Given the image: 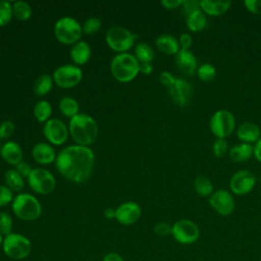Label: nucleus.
<instances>
[{
  "mask_svg": "<svg viewBox=\"0 0 261 261\" xmlns=\"http://www.w3.org/2000/svg\"><path fill=\"white\" fill-rule=\"evenodd\" d=\"M186 23H187V28L189 29V31L194 32V33L201 32L207 27L206 14L201 9L194 11V12L190 13L189 15H187Z\"/></svg>",
  "mask_w": 261,
  "mask_h": 261,
  "instance_id": "25",
  "label": "nucleus"
},
{
  "mask_svg": "<svg viewBox=\"0 0 261 261\" xmlns=\"http://www.w3.org/2000/svg\"><path fill=\"white\" fill-rule=\"evenodd\" d=\"M28 182L31 189L37 194L47 195L55 188V178L53 174L45 168H33L28 176Z\"/></svg>",
  "mask_w": 261,
  "mask_h": 261,
  "instance_id": "10",
  "label": "nucleus"
},
{
  "mask_svg": "<svg viewBox=\"0 0 261 261\" xmlns=\"http://www.w3.org/2000/svg\"><path fill=\"white\" fill-rule=\"evenodd\" d=\"M196 73L203 83H211L216 76V69L210 63H203L198 66Z\"/></svg>",
  "mask_w": 261,
  "mask_h": 261,
  "instance_id": "33",
  "label": "nucleus"
},
{
  "mask_svg": "<svg viewBox=\"0 0 261 261\" xmlns=\"http://www.w3.org/2000/svg\"><path fill=\"white\" fill-rule=\"evenodd\" d=\"M140 62L129 53H120L113 57L110 69L113 76L121 83L133 81L139 73Z\"/></svg>",
  "mask_w": 261,
  "mask_h": 261,
  "instance_id": "3",
  "label": "nucleus"
},
{
  "mask_svg": "<svg viewBox=\"0 0 261 261\" xmlns=\"http://www.w3.org/2000/svg\"><path fill=\"white\" fill-rule=\"evenodd\" d=\"M171 236L181 245H192L199 240L200 229L193 220L182 218L172 224Z\"/></svg>",
  "mask_w": 261,
  "mask_h": 261,
  "instance_id": "9",
  "label": "nucleus"
},
{
  "mask_svg": "<svg viewBox=\"0 0 261 261\" xmlns=\"http://www.w3.org/2000/svg\"><path fill=\"white\" fill-rule=\"evenodd\" d=\"M91 53L90 46L84 41L76 42L70 49V57L76 65H83L88 62L91 57Z\"/></svg>",
  "mask_w": 261,
  "mask_h": 261,
  "instance_id": "24",
  "label": "nucleus"
},
{
  "mask_svg": "<svg viewBox=\"0 0 261 261\" xmlns=\"http://www.w3.org/2000/svg\"><path fill=\"white\" fill-rule=\"evenodd\" d=\"M59 109L63 115L72 118L79 114V103L71 97H63L59 102Z\"/></svg>",
  "mask_w": 261,
  "mask_h": 261,
  "instance_id": "29",
  "label": "nucleus"
},
{
  "mask_svg": "<svg viewBox=\"0 0 261 261\" xmlns=\"http://www.w3.org/2000/svg\"><path fill=\"white\" fill-rule=\"evenodd\" d=\"M115 219L122 225H132L136 223L142 214L140 205L136 202L128 201L120 204L116 209Z\"/></svg>",
  "mask_w": 261,
  "mask_h": 261,
  "instance_id": "16",
  "label": "nucleus"
},
{
  "mask_svg": "<svg viewBox=\"0 0 261 261\" xmlns=\"http://www.w3.org/2000/svg\"><path fill=\"white\" fill-rule=\"evenodd\" d=\"M237 137L241 143L255 145L261 138V130L256 123L252 121H245L238 126Z\"/></svg>",
  "mask_w": 261,
  "mask_h": 261,
  "instance_id": "18",
  "label": "nucleus"
},
{
  "mask_svg": "<svg viewBox=\"0 0 261 261\" xmlns=\"http://www.w3.org/2000/svg\"><path fill=\"white\" fill-rule=\"evenodd\" d=\"M136 38L137 36L129 30L118 25L111 27L106 33L107 45L113 51L120 53H126L134 46Z\"/></svg>",
  "mask_w": 261,
  "mask_h": 261,
  "instance_id": "8",
  "label": "nucleus"
},
{
  "mask_svg": "<svg viewBox=\"0 0 261 261\" xmlns=\"http://www.w3.org/2000/svg\"><path fill=\"white\" fill-rule=\"evenodd\" d=\"M104 216L107 219H114L116 217V210L113 208H106L104 210Z\"/></svg>",
  "mask_w": 261,
  "mask_h": 261,
  "instance_id": "50",
  "label": "nucleus"
},
{
  "mask_svg": "<svg viewBox=\"0 0 261 261\" xmlns=\"http://www.w3.org/2000/svg\"><path fill=\"white\" fill-rule=\"evenodd\" d=\"M82 33L81 23L69 16L58 19L54 25L55 37L62 44H75L81 39Z\"/></svg>",
  "mask_w": 261,
  "mask_h": 261,
  "instance_id": "6",
  "label": "nucleus"
},
{
  "mask_svg": "<svg viewBox=\"0 0 261 261\" xmlns=\"http://www.w3.org/2000/svg\"><path fill=\"white\" fill-rule=\"evenodd\" d=\"M57 170L70 181L81 184L92 174L95 156L87 146L72 145L63 148L56 157Z\"/></svg>",
  "mask_w": 261,
  "mask_h": 261,
  "instance_id": "1",
  "label": "nucleus"
},
{
  "mask_svg": "<svg viewBox=\"0 0 261 261\" xmlns=\"http://www.w3.org/2000/svg\"><path fill=\"white\" fill-rule=\"evenodd\" d=\"M12 5L8 1H0V27L6 25L12 18Z\"/></svg>",
  "mask_w": 261,
  "mask_h": 261,
  "instance_id": "34",
  "label": "nucleus"
},
{
  "mask_svg": "<svg viewBox=\"0 0 261 261\" xmlns=\"http://www.w3.org/2000/svg\"><path fill=\"white\" fill-rule=\"evenodd\" d=\"M256 185V176L249 170L242 169L233 173L229 180L230 191L237 196H244L250 193Z\"/></svg>",
  "mask_w": 261,
  "mask_h": 261,
  "instance_id": "13",
  "label": "nucleus"
},
{
  "mask_svg": "<svg viewBox=\"0 0 261 261\" xmlns=\"http://www.w3.org/2000/svg\"><path fill=\"white\" fill-rule=\"evenodd\" d=\"M13 221L9 213L0 212V233L6 237L12 232Z\"/></svg>",
  "mask_w": 261,
  "mask_h": 261,
  "instance_id": "35",
  "label": "nucleus"
},
{
  "mask_svg": "<svg viewBox=\"0 0 261 261\" xmlns=\"http://www.w3.org/2000/svg\"><path fill=\"white\" fill-rule=\"evenodd\" d=\"M175 80L176 77L173 74H171L169 71H162L159 75L160 83L167 88H170L174 84Z\"/></svg>",
  "mask_w": 261,
  "mask_h": 261,
  "instance_id": "44",
  "label": "nucleus"
},
{
  "mask_svg": "<svg viewBox=\"0 0 261 261\" xmlns=\"http://www.w3.org/2000/svg\"><path fill=\"white\" fill-rule=\"evenodd\" d=\"M181 6H182V9H184V12L186 13V15H189L190 13L201 9L200 1H197V0H182Z\"/></svg>",
  "mask_w": 261,
  "mask_h": 261,
  "instance_id": "42",
  "label": "nucleus"
},
{
  "mask_svg": "<svg viewBox=\"0 0 261 261\" xmlns=\"http://www.w3.org/2000/svg\"><path fill=\"white\" fill-rule=\"evenodd\" d=\"M193 188L195 192L201 197H210V195L214 192L212 181L204 175L197 176L193 181Z\"/></svg>",
  "mask_w": 261,
  "mask_h": 261,
  "instance_id": "26",
  "label": "nucleus"
},
{
  "mask_svg": "<svg viewBox=\"0 0 261 261\" xmlns=\"http://www.w3.org/2000/svg\"><path fill=\"white\" fill-rule=\"evenodd\" d=\"M230 4L229 0H202L200 1V8L207 15L219 16L230 8Z\"/></svg>",
  "mask_w": 261,
  "mask_h": 261,
  "instance_id": "21",
  "label": "nucleus"
},
{
  "mask_svg": "<svg viewBox=\"0 0 261 261\" xmlns=\"http://www.w3.org/2000/svg\"><path fill=\"white\" fill-rule=\"evenodd\" d=\"M175 64L179 71L187 75H194L198 68L196 56L190 50H179L175 55Z\"/></svg>",
  "mask_w": 261,
  "mask_h": 261,
  "instance_id": "17",
  "label": "nucleus"
},
{
  "mask_svg": "<svg viewBox=\"0 0 261 261\" xmlns=\"http://www.w3.org/2000/svg\"><path fill=\"white\" fill-rule=\"evenodd\" d=\"M139 70L144 74H150L153 71V66L151 63H140Z\"/></svg>",
  "mask_w": 261,
  "mask_h": 261,
  "instance_id": "48",
  "label": "nucleus"
},
{
  "mask_svg": "<svg viewBox=\"0 0 261 261\" xmlns=\"http://www.w3.org/2000/svg\"><path fill=\"white\" fill-rule=\"evenodd\" d=\"M33 158L40 164H50L56 160V155L53 147L47 143H38L32 150Z\"/></svg>",
  "mask_w": 261,
  "mask_h": 261,
  "instance_id": "20",
  "label": "nucleus"
},
{
  "mask_svg": "<svg viewBox=\"0 0 261 261\" xmlns=\"http://www.w3.org/2000/svg\"><path fill=\"white\" fill-rule=\"evenodd\" d=\"M228 147L229 146L226 139H216L212 145V152L215 155V157L222 158L228 153Z\"/></svg>",
  "mask_w": 261,
  "mask_h": 261,
  "instance_id": "36",
  "label": "nucleus"
},
{
  "mask_svg": "<svg viewBox=\"0 0 261 261\" xmlns=\"http://www.w3.org/2000/svg\"><path fill=\"white\" fill-rule=\"evenodd\" d=\"M178 43L181 50H190L193 44V38L189 33H184L179 36Z\"/></svg>",
  "mask_w": 261,
  "mask_h": 261,
  "instance_id": "43",
  "label": "nucleus"
},
{
  "mask_svg": "<svg viewBox=\"0 0 261 261\" xmlns=\"http://www.w3.org/2000/svg\"><path fill=\"white\" fill-rule=\"evenodd\" d=\"M13 16L18 20H28L32 15V8L25 1H16L12 5Z\"/></svg>",
  "mask_w": 261,
  "mask_h": 261,
  "instance_id": "32",
  "label": "nucleus"
},
{
  "mask_svg": "<svg viewBox=\"0 0 261 261\" xmlns=\"http://www.w3.org/2000/svg\"><path fill=\"white\" fill-rule=\"evenodd\" d=\"M15 170L22 176V177H27L29 176V174L31 173V171L33 170V168L31 167V165H29L27 162L21 161L19 164H17L15 166Z\"/></svg>",
  "mask_w": 261,
  "mask_h": 261,
  "instance_id": "45",
  "label": "nucleus"
},
{
  "mask_svg": "<svg viewBox=\"0 0 261 261\" xmlns=\"http://www.w3.org/2000/svg\"><path fill=\"white\" fill-rule=\"evenodd\" d=\"M155 53L153 48L144 42H140L135 47V57L140 63H151L154 59Z\"/></svg>",
  "mask_w": 261,
  "mask_h": 261,
  "instance_id": "27",
  "label": "nucleus"
},
{
  "mask_svg": "<svg viewBox=\"0 0 261 261\" xmlns=\"http://www.w3.org/2000/svg\"><path fill=\"white\" fill-rule=\"evenodd\" d=\"M244 5L249 12L261 15V0H246L244 1Z\"/></svg>",
  "mask_w": 261,
  "mask_h": 261,
  "instance_id": "41",
  "label": "nucleus"
},
{
  "mask_svg": "<svg viewBox=\"0 0 261 261\" xmlns=\"http://www.w3.org/2000/svg\"><path fill=\"white\" fill-rule=\"evenodd\" d=\"M12 191L7 186L0 185V207L6 206L13 201Z\"/></svg>",
  "mask_w": 261,
  "mask_h": 261,
  "instance_id": "38",
  "label": "nucleus"
},
{
  "mask_svg": "<svg viewBox=\"0 0 261 261\" xmlns=\"http://www.w3.org/2000/svg\"><path fill=\"white\" fill-rule=\"evenodd\" d=\"M69 133L77 145L89 146L95 142L98 136V126L92 116L79 113L70 118Z\"/></svg>",
  "mask_w": 261,
  "mask_h": 261,
  "instance_id": "2",
  "label": "nucleus"
},
{
  "mask_svg": "<svg viewBox=\"0 0 261 261\" xmlns=\"http://www.w3.org/2000/svg\"><path fill=\"white\" fill-rule=\"evenodd\" d=\"M161 4L166 9H175V8L181 6L182 0H162Z\"/></svg>",
  "mask_w": 261,
  "mask_h": 261,
  "instance_id": "46",
  "label": "nucleus"
},
{
  "mask_svg": "<svg viewBox=\"0 0 261 261\" xmlns=\"http://www.w3.org/2000/svg\"><path fill=\"white\" fill-rule=\"evenodd\" d=\"M14 215L23 221H33L40 217L42 207L39 200L28 193H20L12 201Z\"/></svg>",
  "mask_w": 261,
  "mask_h": 261,
  "instance_id": "4",
  "label": "nucleus"
},
{
  "mask_svg": "<svg viewBox=\"0 0 261 261\" xmlns=\"http://www.w3.org/2000/svg\"><path fill=\"white\" fill-rule=\"evenodd\" d=\"M228 155L232 162L242 163L249 160L254 155V147L250 144L239 143L229 149Z\"/></svg>",
  "mask_w": 261,
  "mask_h": 261,
  "instance_id": "22",
  "label": "nucleus"
},
{
  "mask_svg": "<svg viewBox=\"0 0 261 261\" xmlns=\"http://www.w3.org/2000/svg\"><path fill=\"white\" fill-rule=\"evenodd\" d=\"M209 127L216 139H226L236 129L234 115L226 109H219L212 115Z\"/></svg>",
  "mask_w": 261,
  "mask_h": 261,
  "instance_id": "7",
  "label": "nucleus"
},
{
  "mask_svg": "<svg viewBox=\"0 0 261 261\" xmlns=\"http://www.w3.org/2000/svg\"><path fill=\"white\" fill-rule=\"evenodd\" d=\"M52 113V106L48 101L41 100L34 107V116L40 122L48 121Z\"/></svg>",
  "mask_w": 261,
  "mask_h": 261,
  "instance_id": "31",
  "label": "nucleus"
},
{
  "mask_svg": "<svg viewBox=\"0 0 261 261\" xmlns=\"http://www.w3.org/2000/svg\"><path fill=\"white\" fill-rule=\"evenodd\" d=\"M253 147H254V157L261 163V138Z\"/></svg>",
  "mask_w": 261,
  "mask_h": 261,
  "instance_id": "49",
  "label": "nucleus"
},
{
  "mask_svg": "<svg viewBox=\"0 0 261 261\" xmlns=\"http://www.w3.org/2000/svg\"><path fill=\"white\" fill-rule=\"evenodd\" d=\"M6 186L12 191V192H20L23 189L24 181L23 177L15 170V169H9L5 172L4 175Z\"/></svg>",
  "mask_w": 261,
  "mask_h": 261,
  "instance_id": "28",
  "label": "nucleus"
},
{
  "mask_svg": "<svg viewBox=\"0 0 261 261\" xmlns=\"http://www.w3.org/2000/svg\"><path fill=\"white\" fill-rule=\"evenodd\" d=\"M168 93L176 105L184 107L190 102L192 98L193 87L185 79L176 77L174 84L168 88Z\"/></svg>",
  "mask_w": 261,
  "mask_h": 261,
  "instance_id": "15",
  "label": "nucleus"
},
{
  "mask_svg": "<svg viewBox=\"0 0 261 261\" xmlns=\"http://www.w3.org/2000/svg\"><path fill=\"white\" fill-rule=\"evenodd\" d=\"M155 44L159 51L167 55H176L180 50L178 40L171 35H160L157 37Z\"/></svg>",
  "mask_w": 261,
  "mask_h": 261,
  "instance_id": "23",
  "label": "nucleus"
},
{
  "mask_svg": "<svg viewBox=\"0 0 261 261\" xmlns=\"http://www.w3.org/2000/svg\"><path fill=\"white\" fill-rule=\"evenodd\" d=\"M83 77L82 69L76 65H62L58 67L53 74L55 84L60 88H72L76 86Z\"/></svg>",
  "mask_w": 261,
  "mask_h": 261,
  "instance_id": "12",
  "label": "nucleus"
},
{
  "mask_svg": "<svg viewBox=\"0 0 261 261\" xmlns=\"http://www.w3.org/2000/svg\"><path fill=\"white\" fill-rule=\"evenodd\" d=\"M53 86V80L49 74L40 75L34 84V92L39 96L48 94Z\"/></svg>",
  "mask_w": 261,
  "mask_h": 261,
  "instance_id": "30",
  "label": "nucleus"
},
{
  "mask_svg": "<svg viewBox=\"0 0 261 261\" xmlns=\"http://www.w3.org/2000/svg\"><path fill=\"white\" fill-rule=\"evenodd\" d=\"M208 203L221 216H229L236 209V202L231 193L223 189L214 191L208 198Z\"/></svg>",
  "mask_w": 261,
  "mask_h": 261,
  "instance_id": "11",
  "label": "nucleus"
},
{
  "mask_svg": "<svg viewBox=\"0 0 261 261\" xmlns=\"http://www.w3.org/2000/svg\"><path fill=\"white\" fill-rule=\"evenodd\" d=\"M3 240H4V237L0 233V247H2V244H3Z\"/></svg>",
  "mask_w": 261,
  "mask_h": 261,
  "instance_id": "51",
  "label": "nucleus"
},
{
  "mask_svg": "<svg viewBox=\"0 0 261 261\" xmlns=\"http://www.w3.org/2000/svg\"><path fill=\"white\" fill-rule=\"evenodd\" d=\"M14 124L12 121L6 120L0 123V140L1 139H7L11 137L14 133Z\"/></svg>",
  "mask_w": 261,
  "mask_h": 261,
  "instance_id": "39",
  "label": "nucleus"
},
{
  "mask_svg": "<svg viewBox=\"0 0 261 261\" xmlns=\"http://www.w3.org/2000/svg\"><path fill=\"white\" fill-rule=\"evenodd\" d=\"M102 261H124L123 257L115 252H109L104 255Z\"/></svg>",
  "mask_w": 261,
  "mask_h": 261,
  "instance_id": "47",
  "label": "nucleus"
},
{
  "mask_svg": "<svg viewBox=\"0 0 261 261\" xmlns=\"http://www.w3.org/2000/svg\"><path fill=\"white\" fill-rule=\"evenodd\" d=\"M45 138L53 145L63 144L68 137V128L65 123L58 118H51L45 122L43 127Z\"/></svg>",
  "mask_w": 261,
  "mask_h": 261,
  "instance_id": "14",
  "label": "nucleus"
},
{
  "mask_svg": "<svg viewBox=\"0 0 261 261\" xmlns=\"http://www.w3.org/2000/svg\"><path fill=\"white\" fill-rule=\"evenodd\" d=\"M101 28V20L97 17H89L86 19L82 25L83 32L87 35H92L97 33Z\"/></svg>",
  "mask_w": 261,
  "mask_h": 261,
  "instance_id": "37",
  "label": "nucleus"
},
{
  "mask_svg": "<svg viewBox=\"0 0 261 261\" xmlns=\"http://www.w3.org/2000/svg\"><path fill=\"white\" fill-rule=\"evenodd\" d=\"M154 232L159 236V237H166V236H169L171 234V229H172V225L168 224L167 222H164V221H161V222H158L154 225Z\"/></svg>",
  "mask_w": 261,
  "mask_h": 261,
  "instance_id": "40",
  "label": "nucleus"
},
{
  "mask_svg": "<svg viewBox=\"0 0 261 261\" xmlns=\"http://www.w3.org/2000/svg\"><path fill=\"white\" fill-rule=\"evenodd\" d=\"M2 250L10 259L23 260L31 254L32 243L25 236L17 232H11L4 237Z\"/></svg>",
  "mask_w": 261,
  "mask_h": 261,
  "instance_id": "5",
  "label": "nucleus"
},
{
  "mask_svg": "<svg viewBox=\"0 0 261 261\" xmlns=\"http://www.w3.org/2000/svg\"><path fill=\"white\" fill-rule=\"evenodd\" d=\"M0 153L1 157L10 165L16 166L22 161V150L15 142H6L4 145H2Z\"/></svg>",
  "mask_w": 261,
  "mask_h": 261,
  "instance_id": "19",
  "label": "nucleus"
},
{
  "mask_svg": "<svg viewBox=\"0 0 261 261\" xmlns=\"http://www.w3.org/2000/svg\"><path fill=\"white\" fill-rule=\"evenodd\" d=\"M1 147H2V146H1V142H0V150H1Z\"/></svg>",
  "mask_w": 261,
  "mask_h": 261,
  "instance_id": "52",
  "label": "nucleus"
}]
</instances>
